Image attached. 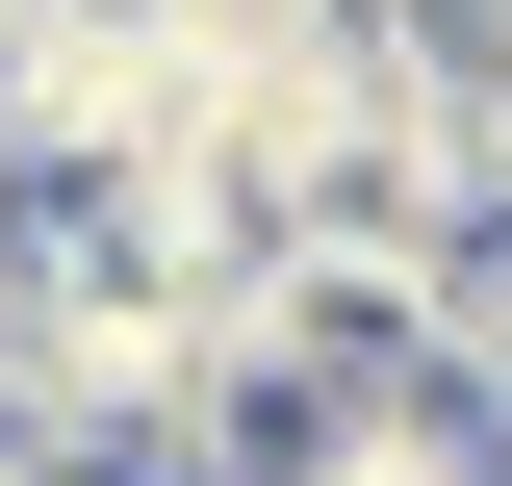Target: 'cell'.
<instances>
[{
    "label": "cell",
    "instance_id": "6da1fadb",
    "mask_svg": "<svg viewBox=\"0 0 512 486\" xmlns=\"http://www.w3.org/2000/svg\"><path fill=\"white\" fill-rule=\"evenodd\" d=\"M256 486H512V435L436 359H333L308 410H256Z\"/></svg>",
    "mask_w": 512,
    "mask_h": 486
},
{
    "label": "cell",
    "instance_id": "7a4b0ae2",
    "mask_svg": "<svg viewBox=\"0 0 512 486\" xmlns=\"http://www.w3.org/2000/svg\"><path fill=\"white\" fill-rule=\"evenodd\" d=\"M180 52H282V26H333V0H154Z\"/></svg>",
    "mask_w": 512,
    "mask_h": 486
},
{
    "label": "cell",
    "instance_id": "3957f363",
    "mask_svg": "<svg viewBox=\"0 0 512 486\" xmlns=\"http://www.w3.org/2000/svg\"><path fill=\"white\" fill-rule=\"evenodd\" d=\"M461 52H487V77H512V0H461Z\"/></svg>",
    "mask_w": 512,
    "mask_h": 486
}]
</instances>
